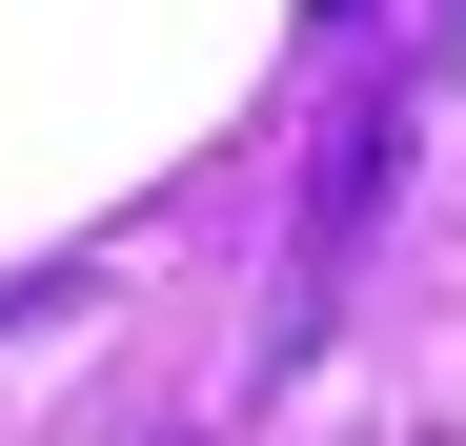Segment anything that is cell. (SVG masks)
Listing matches in <instances>:
<instances>
[{
  "mask_svg": "<svg viewBox=\"0 0 466 446\" xmlns=\"http://www.w3.org/2000/svg\"><path fill=\"white\" fill-rule=\"evenodd\" d=\"M385 183H406V82H365V122H325V163H304V203H284V305H264V365H304V345L345 325V264H365Z\"/></svg>",
  "mask_w": 466,
  "mask_h": 446,
  "instance_id": "1",
  "label": "cell"
},
{
  "mask_svg": "<svg viewBox=\"0 0 466 446\" xmlns=\"http://www.w3.org/2000/svg\"><path fill=\"white\" fill-rule=\"evenodd\" d=\"M426 82H466V0H426Z\"/></svg>",
  "mask_w": 466,
  "mask_h": 446,
  "instance_id": "2",
  "label": "cell"
},
{
  "mask_svg": "<svg viewBox=\"0 0 466 446\" xmlns=\"http://www.w3.org/2000/svg\"><path fill=\"white\" fill-rule=\"evenodd\" d=\"M304 21H365V0H304Z\"/></svg>",
  "mask_w": 466,
  "mask_h": 446,
  "instance_id": "3",
  "label": "cell"
}]
</instances>
